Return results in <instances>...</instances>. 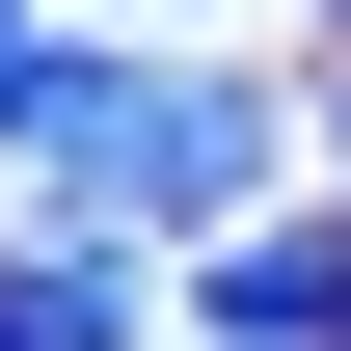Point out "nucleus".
<instances>
[{
	"instance_id": "f257e3e1",
	"label": "nucleus",
	"mask_w": 351,
	"mask_h": 351,
	"mask_svg": "<svg viewBox=\"0 0 351 351\" xmlns=\"http://www.w3.org/2000/svg\"><path fill=\"white\" fill-rule=\"evenodd\" d=\"M0 162H27L54 217H243V189L298 162V108L270 82H135V54H27V82H0Z\"/></svg>"
},
{
	"instance_id": "f03ea898",
	"label": "nucleus",
	"mask_w": 351,
	"mask_h": 351,
	"mask_svg": "<svg viewBox=\"0 0 351 351\" xmlns=\"http://www.w3.org/2000/svg\"><path fill=\"white\" fill-rule=\"evenodd\" d=\"M189 351H351V243H189Z\"/></svg>"
},
{
	"instance_id": "7ed1b4c3",
	"label": "nucleus",
	"mask_w": 351,
	"mask_h": 351,
	"mask_svg": "<svg viewBox=\"0 0 351 351\" xmlns=\"http://www.w3.org/2000/svg\"><path fill=\"white\" fill-rule=\"evenodd\" d=\"M135 324V270H108V217L82 243H0V351H108Z\"/></svg>"
},
{
	"instance_id": "20e7f679",
	"label": "nucleus",
	"mask_w": 351,
	"mask_h": 351,
	"mask_svg": "<svg viewBox=\"0 0 351 351\" xmlns=\"http://www.w3.org/2000/svg\"><path fill=\"white\" fill-rule=\"evenodd\" d=\"M27 54H54V0H0V82H27Z\"/></svg>"
}]
</instances>
